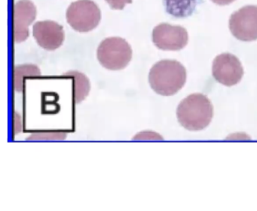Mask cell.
<instances>
[{
    "label": "cell",
    "mask_w": 257,
    "mask_h": 211,
    "mask_svg": "<svg viewBox=\"0 0 257 211\" xmlns=\"http://www.w3.org/2000/svg\"><path fill=\"white\" fill-rule=\"evenodd\" d=\"M186 70L178 61L164 60L152 67L149 82L152 89L159 95H174L184 86Z\"/></svg>",
    "instance_id": "1"
},
{
    "label": "cell",
    "mask_w": 257,
    "mask_h": 211,
    "mask_svg": "<svg viewBox=\"0 0 257 211\" xmlns=\"http://www.w3.org/2000/svg\"><path fill=\"white\" fill-rule=\"evenodd\" d=\"M213 115L210 100L204 94H193L179 104L177 119L182 126L190 131H200L208 126Z\"/></svg>",
    "instance_id": "2"
},
{
    "label": "cell",
    "mask_w": 257,
    "mask_h": 211,
    "mask_svg": "<svg viewBox=\"0 0 257 211\" xmlns=\"http://www.w3.org/2000/svg\"><path fill=\"white\" fill-rule=\"evenodd\" d=\"M97 59L102 66L117 71L124 70L132 58V49L127 41L119 37L103 40L97 49Z\"/></svg>",
    "instance_id": "3"
},
{
    "label": "cell",
    "mask_w": 257,
    "mask_h": 211,
    "mask_svg": "<svg viewBox=\"0 0 257 211\" xmlns=\"http://www.w3.org/2000/svg\"><path fill=\"white\" fill-rule=\"evenodd\" d=\"M101 19L100 8L92 0H78L69 6L67 20L75 30L87 32L98 26Z\"/></svg>",
    "instance_id": "4"
},
{
    "label": "cell",
    "mask_w": 257,
    "mask_h": 211,
    "mask_svg": "<svg viewBox=\"0 0 257 211\" xmlns=\"http://www.w3.org/2000/svg\"><path fill=\"white\" fill-rule=\"evenodd\" d=\"M229 29L240 41L257 40V6H246L234 12L230 17Z\"/></svg>",
    "instance_id": "5"
},
{
    "label": "cell",
    "mask_w": 257,
    "mask_h": 211,
    "mask_svg": "<svg viewBox=\"0 0 257 211\" xmlns=\"http://www.w3.org/2000/svg\"><path fill=\"white\" fill-rule=\"evenodd\" d=\"M212 74L219 84L231 86L240 82L243 68L238 58L231 54L223 53L218 55L213 60Z\"/></svg>",
    "instance_id": "6"
},
{
    "label": "cell",
    "mask_w": 257,
    "mask_h": 211,
    "mask_svg": "<svg viewBox=\"0 0 257 211\" xmlns=\"http://www.w3.org/2000/svg\"><path fill=\"white\" fill-rule=\"evenodd\" d=\"M153 41L158 48L163 50H180L186 47L189 35L185 28L163 23L153 31Z\"/></svg>",
    "instance_id": "7"
},
{
    "label": "cell",
    "mask_w": 257,
    "mask_h": 211,
    "mask_svg": "<svg viewBox=\"0 0 257 211\" xmlns=\"http://www.w3.org/2000/svg\"><path fill=\"white\" fill-rule=\"evenodd\" d=\"M33 34L39 46L47 50H55L62 46L65 38L61 25L52 20L37 22Z\"/></svg>",
    "instance_id": "8"
},
{
    "label": "cell",
    "mask_w": 257,
    "mask_h": 211,
    "mask_svg": "<svg viewBox=\"0 0 257 211\" xmlns=\"http://www.w3.org/2000/svg\"><path fill=\"white\" fill-rule=\"evenodd\" d=\"M37 8L31 0H20L14 6V40L21 43L29 37V26L35 20Z\"/></svg>",
    "instance_id": "9"
},
{
    "label": "cell",
    "mask_w": 257,
    "mask_h": 211,
    "mask_svg": "<svg viewBox=\"0 0 257 211\" xmlns=\"http://www.w3.org/2000/svg\"><path fill=\"white\" fill-rule=\"evenodd\" d=\"M168 14L177 18H184L193 14L197 0H164Z\"/></svg>",
    "instance_id": "10"
},
{
    "label": "cell",
    "mask_w": 257,
    "mask_h": 211,
    "mask_svg": "<svg viewBox=\"0 0 257 211\" xmlns=\"http://www.w3.org/2000/svg\"><path fill=\"white\" fill-rule=\"evenodd\" d=\"M64 77L70 78L73 82V97L76 104L82 102L89 94L91 85L88 78L76 71L68 72L64 74Z\"/></svg>",
    "instance_id": "11"
},
{
    "label": "cell",
    "mask_w": 257,
    "mask_h": 211,
    "mask_svg": "<svg viewBox=\"0 0 257 211\" xmlns=\"http://www.w3.org/2000/svg\"><path fill=\"white\" fill-rule=\"evenodd\" d=\"M41 72L37 66L33 64L17 66L14 68V88L18 92H22L25 88L24 82L26 78H38Z\"/></svg>",
    "instance_id": "12"
},
{
    "label": "cell",
    "mask_w": 257,
    "mask_h": 211,
    "mask_svg": "<svg viewBox=\"0 0 257 211\" xmlns=\"http://www.w3.org/2000/svg\"><path fill=\"white\" fill-rule=\"evenodd\" d=\"M65 131H43L33 133L27 138L28 140H60L67 138Z\"/></svg>",
    "instance_id": "13"
},
{
    "label": "cell",
    "mask_w": 257,
    "mask_h": 211,
    "mask_svg": "<svg viewBox=\"0 0 257 211\" xmlns=\"http://www.w3.org/2000/svg\"><path fill=\"white\" fill-rule=\"evenodd\" d=\"M163 138L158 133L152 131H144L137 134L133 138L135 140H162Z\"/></svg>",
    "instance_id": "14"
},
{
    "label": "cell",
    "mask_w": 257,
    "mask_h": 211,
    "mask_svg": "<svg viewBox=\"0 0 257 211\" xmlns=\"http://www.w3.org/2000/svg\"><path fill=\"white\" fill-rule=\"evenodd\" d=\"M109 6L115 10H122L127 4L132 2V0H106Z\"/></svg>",
    "instance_id": "15"
},
{
    "label": "cell",
    "mask_w": 257,
    "mask_h": 211,
    "mask_svg": "<svg viewBox=\"0 0 257 211\" xmlns=\"http://www.w3.org/2000/svg\"><path fill=\"white\" fill-rule=\"evenodd\" d=\"M19 118H20V116L16 114V116H15V124H17V125H16V124L15 125V133H16V134H18V133L22 131V120H19Z\"/></svg>",
    "instance_id": "16"
},
{
    "label": "cell",
    "mask_w": 257,
    "mask_h": 211,
    "mask_svg": "<svg viewBox=\"0 0 257 211\" xmlns=\"http://www.w3.org/2000/svg\"><path fill=\"white\" fill-rule=\"evenodd\" d=\"M213 4H216L219 6H227L231 4V2H234L235 0H211Z\"/></svg>",
    "instance_id": "17"
}]
</instances>
